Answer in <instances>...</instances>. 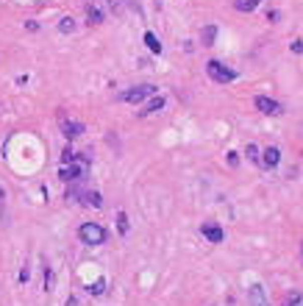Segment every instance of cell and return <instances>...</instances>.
<instances>
[{
	"mask_svg": "<svg viewBox=\"0 0 303 306\" xmlns=\"http://www.w3.org/2000/svg\"><path fill=\"white\" fill-rule=\"evenodd\" d=\"M248 300H250V306H270L267 303V292H264L262 284H253V287H250Z\"/></svg>",
	"mask_w": 303,
	"mask_h": 306,
	"instance_id": "7",
	"label": "cell"
},
{
	"mask_svg": "<svg viewBox=\"0 0 303 306\" xmlns=\"http://www.w3.org/2000/svg\"><path fill=\"white\" fill-rule=\"evenodd\" d=\"M86 17H89V23L92 25H97V23H103V14L97 12L95 6H86Z\"/></svg>",
	"mask_w": 303,
	"mask_h": 306,
	"instance_id": "16",
	"label": "cell"
},
{
	"mask_svg": "<svg viewBox=\"0 0 303 306\" xmlns=\"http://www.w3.org/2000/svg\"><path fill=\"white\" fill-rule=\"evenodd\" d=\"M156 95V86L153 84H139V86H131L128 92H123V100L125 103H142L148 97Z\"/></svg>",
	"mask_w": 303,
	"mask_h": 306,
	"instance_id": "3",
	"label": "cell"
},
{
	"mask_svg": "<svg viewBox=\"0 0 303 306\" xmlns=\"http://www.w3.org/2000/svg\"><path fill=\"white\" fill-rule=\"evenodd\" d=\"M109 6H112V12L114 14H120V6H123V0H106Z\"/></svg>",
	"mask_w": 303,
	"mask_h": 306,
	"instance_id": "21",
	"label": "cell"
},
{
	"mask_svg": "<svg viewBox=\"0 0 303 306\" xmlns=\"http://www.w3.org/2000/svg\"><path fill=\"white\" fill-rule=\"evenodd\" d=\"M200 234L206 237L209 242H214V245L226 240V234H223V228H220V226H214V223H203V226H200Z\"/></svg>",
	"mask_w": 303,
	"mask_h": 306,
	"instance_id": "5",
	"label": "cell"
},
{
	"mask_svg": "<svg viewBox=\"0 0 303 306\" xmlns=\"http://www.w3.org/2000/svg\"><path fill=\"white\" fill-rule=\"evenodd\" d=\"M86 289H89L92 295H103L106 292V278H97V281L92 284V287H86Z\"/></svg>",
	"mask_w": 303,
	"mask_h": 306,
	"instance_id": "18",
	"label": "cell"
},
{
	"mask_svg": "<svg viewBox=\"0 0 303 306\" xmlns=\"http://www.w3.org/2000/svg\"><path fill=\"white\" fill-rule=\"evenodd\" d=\"M161 109H164V97H161V95H153V97H148V103H145V109H142V112H139V114H142V117H145V114L161 112Z\"/></svg>",
	"mask_w": 303,
	"mask_h": 306,
	"instance_id": "10",
	"label": "cell"
},
{
	"mask_svg": "<svg viewBox=\"0 0 303 306\" xmlns=\"http://www.w3.org/2000/svg\"><path fill=\"white\" fill-rule=\"evenodd\" d=\"M214 36H217V28L214 25H206L200 31V45H214Z\"/></svg>",
	"mask_w": 303,
	"mask_h": 306,
	"instance_id": "11",
	"label": "cell"
},
{
	"mask_svg": "<svg viewBox=\"0 0 303 306\" xmlns=\"http://www.w3.org/2000/svg\"><path fill=\"white\" fill-rule=\"evenodd\" d=\"M206 72H209V78L217 81V84H231V81H237V70L226 67L223 61H217V59H212L206 64Z\"/></svg>",
	"mask_w": 303,
	"mask_h": 306,
	"instance_id": "1",
	"label": "cell"
},
{
	"mask_svg": "<svg viewBox=\"0 0 303 306\" xmlns=\"http://www.w3.org/2000/svg\"><path fill=\"white\" fill-rule=\"evenodd\" d=\"M159 3H161V0H156V6H159Z\"/></svg>",
	"mask_w": 303,
	"mask_h": 306,
	"instance_id": "25",
	"label": "cell"
},
{
	"mask_svg": "<svg viewBox=\"0 0 303 306\" xmlns=\"http://www.w3.org/2000/svg\"><path fill=\"white\" fill-rule=\"evenodd\" d=\"M78 237H81V242H86V245H103V242H106V228L97 226V223H83V226L78 228Z\"/></svg>",
	"mask_w": 303,
	"mask_h": 306,
	"instance_id": "2",
	"label": "cell"
},
{
	"mask_svg": "<svg viewBox=\"0 0 303 306\" xmlns=\"http://www.w3.org/2000/svg\"><path fill=\"white\" fill-rule=\"evenodd\" d=\"M64 306H78V298H67V303Z\"/></svg>",
	"mask_w": 303,
	"mask_h": 306,
	"instance_id": "23",
	"label": "cell"
},
{
	"mask_svg": "<svg viewBox=\"0 0 303 306\" xmlns=\"http://www.w3.org/2000/svg\"><path fill=\"white\" fill-rule=\"evenodd\" d=\"M300 251H303V242H300Z\"/></svg>",
	"mask_w": 303,
	"mask_h": 306,
	"instance_id": "26",
	"label": "cell"
},
{
	"mask_svg": "<svg viewBox=\"0 0 303 306\" xmlns=\"http://www.w3.org/2000/svg\"><path fill=\"white\" fill-rule=\"evenodd\" d=\"M292 50H295V53H303V39H297V42H292Z\"/></svg>",
	"mask_w": 303,
	"mask_h": 306,
	"instance_id": "22",
	"label": "cell"
},
{
	"mask_svg": "<svg viewBox=\"0 0 303 306\" xmlns=\"http://www.w3.org/2000/svg\"><path fill=\"white\" fill-rule=\"evenodd\" d=\"M278 162H281V150L275 148V145H270V148L264 150V156H262V164L264 167H275Z\"/></svg>",
	"mask_w": 303,
	"mask_h": 306,
	"instance_id": "9",
	"label": "cell"
},
{
	"mask_svg": "<svg viewBox=\"0 0 303 306\" xmlns=\"http://www.w3.org/2000/svg\"><path fill=\"white\" fill-rule=\"evenodd\" d=\"M83 175V164H61V170H59V178L61 181H78Z\"/></svg>",
	"mask_w": 303,
	"mask_h": 306,
	"instance_id": "6",
	"label": "cell"
},
{
	"mask_svg": "<svg viewBox=\"0 0 303 306\" xmlns=\"http://www.w3.org/2000/svg\"><path fill=\"white\" fill-rule=\"evenodd\" d=\"M61 134L67 139H75L83 134V123H75V120H61Z\"/></svg>",
	"mask_w": 303,
	"mask_h": 306,
	"instance_id": "8",
	"label": "cell"
},
{
	"mask_svg": "<svg viewBox=\"0 0 303 306\" xmlns=\"http://www.w3.org/2000/svg\"><path fill=\"white\" fill-rule=\"evenodd\" d=\"M59 31H61V34H70V31H75V23H72L70 17H64V20L59 23Z\"/></svg>",
	"mask_w": 303,
	"mask_h": 306,
	"instance_id": "20",
	"label": "cell"
},
{
	"mask_svg": "<svg viewBox=\"0 0 303 306\" xmlns=\"http://www.w3.org/2000/svg\"><path fill=\"white\" fill-rule=\"evenodd\" d=\"M259 3H262V0H237L234 6H237L239 12H253V9L259 6Z\"/></svg>",
	"mask_w": 303,
	"mask_h": 306,
	"instance_id": "13",
	"label": "cell"
},
{
	"mask_svg": "<svg viewBox=\"0 0 303 306\" xmlns=\"http://www.w3.org/2000/svg\"><path fill=\"white\" fill-rule=\"evenodd\" d=\"M245 156H248V162H262V159H259V148H256V145H248V148H245Z\"/></svg>",
	"mask_w": 303,
	"mask_h": 306,
	"instance_id": "19",
	"label": "cell"
},
{
	"mask_svg": "<svg viewBox=\"0 0 303 306\" xmlns=\"http://www.w3.org/2000/svg\"><path fill=\"white\" fill-rule=\"evenodd\" d=\"M284 306H303V295L300 292H292L284 298Z\"/></svg>",
	"mask_w": 303,
	"mask_h": 306,
	"instance_id": "17",
	"label": "cell"
},
{
	"mask_svg": "<svg viewBox=\"0 0 303 306\" xmlns=\"http://www.w3.org/2000/svg\"><path fill=\"white\" fill-rule=\"evenodd\" d=\"M253 103H256V109H259V112H262V114H270V117H275V114L284 112V106H281L278 100H273V97H264V95H259Z\"/></svg>",
	"mask_w": 303,
	"mask_h": 306,
	"instance_id": "4",
	"label": "cell"
},
{
	"mask_svg": "<svg viewBox=\"0 0 303 306\" xmlns=\"http://www.w3.org/2000/svg\"><path fill=\"white\" fill-rule=\"evenodd\" d=\"M3 198H6V189H3V186H0V203H3Z\"/></svg>",
	"mask_w": 303,
	"mask_h": 306,
	"instance_id": "24",
	"label": "cell"
},
{
	"mask_svg": "<svg viewBox=\"0 0 303 306\" xmlns=\"http://www.w3.org/2000/svg\"><path fill=\"white\" fill-rule=\"evenodd\" d=\"M83 203H92L95 209H100V206H103V198H100L97 192H83Z\"/></svg>",
	"mask_w": 303,
	"mask_h": 306,
	"instance_id": "14",
	"label": "cell"
},
{
	"mask_svg": "<svg viewBox=\"0 0 303 306\" xmlns=\"http://www.w3.org/2000/svg\"><path fill=\"white\" fill-rule=\"evenodd\" d=\"M128 228H131V226H128V217H125V212H117V231H120V234H128Z\"/></svg>",
	"mask_w": 303,
	"mask_h": 306,
	"instance_id": "15",
	"label": "cell"
},
{
	"mask_svg": "<svg viewBox=\"0 0 303 306\" xmlns=\"http://www.w3.org/2000/svg\"><path fill=\"white\" fill-rule=\"evenodd\" d=\"M145 45H148L153 53H161V42H159V36H156L153 31H148V34H145Z\"/></svg>",
	"mask_w": 303,
	"mask_h": 306,
	"instance_id": "12",
	"label": "cell"
}]
</instances>
